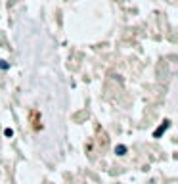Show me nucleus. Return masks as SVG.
Listing matches in <instances>:
<instances>
[{
	"label": "nucleus",
	"instance_id": "20e7f679",
	"mask_svg": "<svg viewBox=\"0 0 178 184\" xmlns=\"http://www.w3.org/2000/svg\"><path fill=\"white\" fill-rule=\"evenodd\" d=\"M4 136L12 138V136H14V130H12V129H4Z\"/></svg>",
	"mask_w": 178,
	"mask_h": 184
},
{
	"label": "nucleus",
	"instance_id": "f03ea898",
	"mask_svg": "<svg viewBox=\"0 0 178 184\" xmlns=\"http://www.w3.org/2000/svg\"><path fill=\"white\" fill-rule=\"evenodd\" d=\"M127 152H128V148H127L124 144H119V146H115V153H117V155H124Z\"/></svg>",
	"mask_w": 178,
	"mask_h": 184
},
{
	"label": "nucleus",
	"instance_id": "f257e3e1",
	"mask_svg": "<svg viewBox=\"0 0 178 184\" xmlns=\"http://www.w3.org/2000/svg\"><path fill=\"white\" fill-rule=\"evenodd\" d=\"M169 127H171V121H169V119H165L163 123H161V125L159 127H157V129L155 130H153V138H159L161 136V134H163L165 132V130H167L169 129Z\"/></svg>",
	"mask_w": 178,
	"mask_h": 184
},
{
	"label": "nucleus",
	"instance_id": "7ed1b4c3",
	"mask_svg": "<svg viewBox=\"0 0 178 184\" xmlns=\"http://www.w3.org/2000/svg\"><path fill=\"white\" fill-rule=\"evenodd\" d=\"M0 69H4V71H6V69H10V63H8L6 60H0Z\"/></svg>",
	"mask_w": 178,
	"mask_h": 184
}]
</instances>
